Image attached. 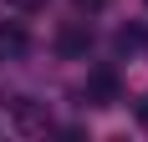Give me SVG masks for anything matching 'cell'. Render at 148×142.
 <instances>
[{
    "label": "cell",
    "mask_w": 148,
    "mask_h": 142,
    "mask_svg": "<svg viewBox=\"0 0 148 142\" xmlns=\"http://www.w3.org/2000/svg\"><path fill=\"white\" fill-rule=\"evenodd\" d=\"M82 97H87V107H112V101H118V76H112V71H92Z\"/></svg>",
    "instance_id": "6da1fadb"
},
{
    "label": "cell",
    "mask_w": 148,
    "mask_h": 142,
    "mask_svg": "<svg viewBox=\"0 0 148 142\" xmlns=\"http://www.w3.org/2000/svg\"><path fill=\"white\" fill-rule=\"evenodd\" d=\"M138 46H143V30H118V51H138Z\"/></svg>",
    "instance_id": "5b68a950"
},
{
    "label": "cell",
    "mask_w": 148,
    "mask_h": 142,
    "mask_svg": "<svg viewBox=\"0 0 148 142\" xmlns=\"http://www.w3.org/2000/svg\"><path fill=\"white\" fill-rule=\"evenodd\" d=\"M87 46H92V26H87V20L61 26V36H56V51H61V56H87Z\"/></svg>",
    "instance_id": "7a4b0ae2"
},
{
    "label": "cell",
    "mask_w": 148,
    "mask_h": 142,
    "mask_svg": "<svg viewBox=\"0 0 148 142\" xmlns=\"http://www.w3.org/2000/svg\"><path fill=\"white\" fill-rule=\"evenodd\" d=\"M5 5H10V10H41L46 0H5Z\"/></svg>",
    "instance_id": "8992f818"
},
{
    "label": "cell",
    "mask_w": 148,
    "mask_h": 142,
    "mask_svg": "<svg viewBox=\"0 0 148 142\" xmlns=\"http://www.w3.org/2000/svg\"><path fill=\"white\" fill-rule=\"evenodd\" d=\"M51 127V117L36 107V101H15V132H26V137H41Z\"/></svg>",
    "instance_id": "3957f363"
},
{
    "label": "cell",
    "mask_w": 148,
    "mask_h": 142,
    "mask_svg": "<svg viewBox=\"0 0 148 142\" xmlns=\"http://www.w3.org/2000/svg\"><path fill=\"white\" fill-rule=\"evenodd\" d=\"M77 5H82V10H97V5H102V0H77Z\"/></svg>",
    "instance_id": "52a82bcc"
},
{
    "label": "cell",
    "mask_w": 148,
    "mask_h": 142,
    "mask_svg": "<svg viewBox=\"0 0 148 142\" xmlns=\"http://www.w3.org/2000/svg\"><path fill=\"white\" fill-rule=\"evenodd\" d=\"M26 46H31V41H26V30H21V26H0V56L15 61V56H26Z\"/></svg>",
    "instance_id": "277c9868"
}]
</instances>
